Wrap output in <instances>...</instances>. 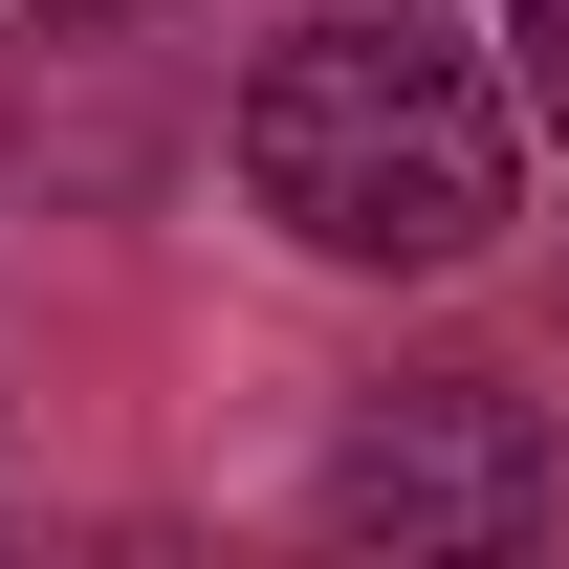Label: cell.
<instances>
[{
    "mask_svg": "<svg viewBox=\"0 0 569 569\" xmlns=\"http://www.w3.org/2000/svg\"><path fill=\"white\" fill-rule=\"evenodd\" d=\"M503 176H526V132H503L482 44H438L395 0H351V22H307V44L241 67V198L307 263H482Z\"/></svg>",
    "mask_w": 569,
    "mask_h": 569,
    "instance_id": "obj_1",
    "label": "cell"
},
{
    "mask_svg": "<svg viewBox=\"0 0 569 569\" xmlns=\"http://www.w3.org/2000/svg\"><path fill=\"white\" fill-rule=\"evenodd\" d=\"M569 503V460H548V417L503 395V372H417V395H372L351 438H329V526L351 548H526Z\"/></svg>",
    "mask_w": 569,
    "mask_h": 569,
    "instance_id": "obj_2",
    "label": "cell"
},
{
    "mask_svg": "<svg viewBox=\"0 0 569 569\" xmlns=\"http://www.w3.org/2000/svg\"><path fill=\"white\" fill-rule=\"evenodd\" d=\"M503 44H526V110L569 132V0H503Z\"/></svg>",
    "mask_w": 569,
    "mask_h": 569,
    "instance_id": "obj_3",
    "label": "cell"
}]
</instances>
